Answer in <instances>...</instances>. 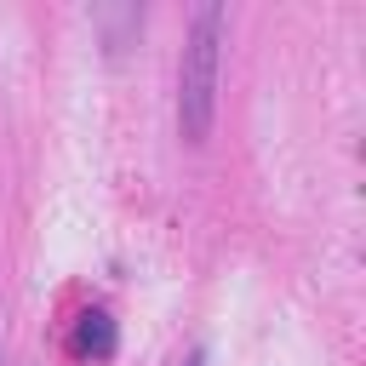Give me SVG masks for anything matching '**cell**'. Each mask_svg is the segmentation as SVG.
<instances>
[{
    "instance_id": "cell-1",
    "label": "cell",
    "mask_w": 366,
    "mask_h": 366,
    "mask_svg": "<svg viewBox=\"0 0 366 366\" xmlns=\"http://www.w3.org/2000/svg\"><path fill=\"white\" fill-rule=\"evenodd\" d=\"M223 40H229V11L217 0L194 6L183 63H177V126L189 143H206L212 114H217V74H223Z\"/></svg>"
},
{
    "instance_id": "cell-2",
    "label": "cell",
    "mask_w": 366,
    "mask_h": 366,
    "mask_svg": "<svg viewBox=\"0 0 366 366\" xmlns=\"http://www.w3.org/2000/svg\"><path fill=\"white\" fill-rule=\"evenodd\" d=\"M69 343H74L80 360H109V355H114V320H109L103 309H86V315L74 320V337H69Z\"/></svg>"
},
{
    "instance_id": "cell-3",
    "label": "cell",
    "mask_w": 366,
    "mask_h": 366,
    "mask_svg": "<svg viewBox=\"0 0 366 366\" xmlns=\"http://www.w3.org/2000/svg\"><path fill=\"white\" fill-rule=\"evenodd\" d=\"M189 366H206V360H200V355H189Z\"/></svg>"
}]
</instances>
